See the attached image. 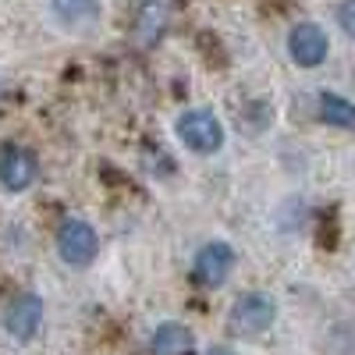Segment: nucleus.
I'll use <instances>...</instances> for the list:
<instances>
[{"instance_id":"0eeeda50","label":"nucleus","mask_w":355,"mask_h":355,"mask_svg":"<svg viewBox=\"0 0 355 355\" xmlns=\"http://www.w3.org/2000/svg\"><path fill=\"white\" fill-rule=\"evenodd\" d=\"M4 323H8V334L15 341H28L40 331V323H43V299L33 295V291L18 295V299L8 306V320Z\"/></svg>"},{"instance_id":"7ed1b4c3","label":"nucleus","mask_w":355,"mask_h":355,"mask_svg":"<svg viewBox=\"0 0 355 355\" xmlns=\"http://www.w3.org/2000/svg\"><path fill=\"white\" fill-rule=\"evenodd\" d=\"M57 252L68 266H89L100 252V234L89 220H64L57 231Z\"/></svg>"},{"instance_id":"f8f14e48","label":"nucleus","mask_w":355,"mask_h":355,"mask_svg":"<svg viewBox=\"0 0 355 355\" xmlns=\"http://www.w3.org/2000/svg\"><path fill=\"white\" fill-rule=\"evenodd\" d=\"M338 25L355 40V0H345V4L338 8Z\"/></svg>"},{"instance_id":"6e6552de","label":"nucleus","mask_w":355,"mask_h":355,"mask_svg":"<svg viewBox=\"0 0 355 355\" xmlns=\"http://www.w3.org/2000/svg\"><path fill=\"white\" fill-rule=\"evenodd\" d=\"M174 15V0H139V15H135V36L142 46H153L171 25Z\"/></svg>"},{"instance_id":"f03ea898","label":"nucleus","mask_w":355,"mask_h":355,"mask_svg":"<svg viewBox=\"0 0 355 355\" xmlns=\"http://www.w3.org/2000/svg\"><path fill=\"white\" fill-rule=\"evenodd\" d=\"M274 316H277V302L270 299V295L249 291V295H242V299L231 306L227 327H231V334H239V338H259L263 331H270Z\"/></svg>"},{"instance_id":"ddd939ff","label":"nucleus","mask_w":355,"mask_h":355,"mask_svg":"<svg viewBox=\"0 0 355 355\" xmlns=\"http://www.w3.org/2000/svg\"><path fill=\"white\" fill-rule=\"evenodd\" d=\"M206 355H234V352H231V348H224V345H214V348L206 352Z\"/></svg>"},{"instance_id":"9d476101","label":"nucleus","mask_w":355,"mask_h":355,"mask_svg":"<svg viewBox=\"0 0 355 355\" xmlns=\"http://www.w3.org/2000/svg\"><path fill=\"white\" fill-rule=\"evenodd\" d=\"M196 345L192 331L182 327V323H160L150 338V352L153 355H189Z\"/></svg>"},{"instance_id":"20e7f679","label":"nucleus","mask_w":355,"mask_h":355,"mask_svg":"<svg viewBox=\"0 0 355 355\" xmlns=\"http://www.w3.org/2000/svg\"><path fill=\"white\" fill-rule=\"evenodd\" d=\"M327 50H331V40L327 33L316 25V21H299L291 28V36H288V53H291V61L299 64V68H316L327 61Z\"/></svg>"},{"instance_id":"9b49d317","label":"nucleus","mask_w":355,"mask_h":355,"mask_svg":"<svg viewBox=\"0 0 355 355\" xmlns=\"http://www.w3.org/2000/svg\"><path fill=\"white\" fill-rule=\"evenodd\" d=\"M320 117L338 128H355V103L338 93H320Z\"/></svg>"},{"instance_id":"f257e3e1","label":"nucleus","mask_w":355,"mask_h":355,"mask_svg":"<svg viewBox=\"0 0 355 355\" xmlns=\"http://www.w3.org/2000/svg\"><path fill=\"white\" fill-rule=\"evenodd\" d=\"M174 135L182 139L192 153L206 157V153H217L220 146H224V125H220V117L214 110H185L182 117L174 121Z\"/></svg>"},{"instance_id":"1a4fd4ad","label":"nucleus","mask_w":355,"mask_h":355,"mask_svg":"<svg viewBox=\"0 0 355 355\" xmlns=\"http://www.w3.org/2000/svg\"><path fill=\"white\" fill-rule=\"evenodd\" d=\"M50 11L64 28H93L100 21V0H50Z\"/></svg>"},{"instance_id":"39448f33","label":"nucleus","mask_w":355,"mask_h":355,"mask_svg":"<svg viewBox=\"0 0 355 355\" xmlns=\"http://www.w3.org/2000/svg\"><path fill=\"white\" fill-rule=\"evenodd\" d=\"M234 270V249L227 242H206L199 252H196V263H192V277L202 284V288H220Z\"/></svg>"},{"instance_id":"423d86ee","label":"nucleus","mask_w":355,"mask_h":355,"mask_svg":"<svg viewBox=\"0 0 355 355\" xmlns=\"http://www.w3.org/2000/svg\"><path fill=\"white\" fill-rule=\"evenodd\" d=\"M36 157L21 150V146H4L0 150V185L8 192H25L36 182Z\"/></svg>"}]
</instances>
